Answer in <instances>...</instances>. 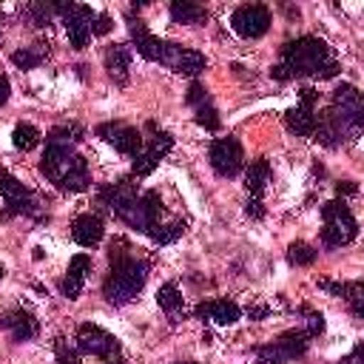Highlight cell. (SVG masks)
I'll list each match as a JSON object with an SVG mask.
<instances>
[{"mask_svg":"<svg viewBox=\"0 0 364 364\" xmlns=\"http://www.w3.org/2000/svg\"><path fill=\"white\" fill-rule=\"evenodd\" d=\"M100 205H105L119 222L151 236L162 225V199L156 191H139L134 176H122L114 185L100 188Z\"/></svg>","mask_w":364,"mask_h":364,"instance_id":"obj_1","label":"cell"},{"mask_svg":"<svg viewBox=\"0 0 364 364\" xmlns=\"http://www.w3.org/2000/svg\"><path fill=\"white\" fill-rule=\"evenodd\" d=\"M341 71L336 63L330 46L321 37L301 34L296 40H287L282 46V60L270 68V77L279 82L296 80V77H316V80H330Z\"/></svg>","mask_w":364,"mask_h":364,"instance_id":"obj_2","label":"cell"},{"mask_svg":"<svg viewBox=\"0 0 364 364\" xmlns=\"http://www.w3.org/2000/svg\"><path fill=\"white\" fill-rule=\"evenodd\" d=\"M111 270L102 282V296L108 304L122 307L128 304L148 282V262L131 253V245L125 239H114L108 247Z\"/></svg>","mask_w":364,"mask_h":364,"instance_id":"obj_3","label":"cell"},{"mask_svg":"<svg viewBox=\"0 0 364 364\" xmlns=\"http://www.w3.org/2000/svg\"><path fill=\"white\" fill-rule=\"evenodd\" d=\"M40 173L63 193H82L91 188L88 162L74 151V145L48 142L43 151V159H40Z\"/></svg>","mask_w":364,"mask_h":364,"instance_id":"obj_4","label":"cell"},{"mask_svg":"<svg viewBox=\"0 0 364 364\" xmlns=\"http://www.w3.org/2000/svg\"><path fill=\"white\" fill-rule=\"evenodd\" d=\"M321 219H324L321 245L330 247V250L333 247H344L358 236V222H355V216H353V210L347 208L344 199L324 202L321 205Z\"/></svg>","mask_w":364,"mask_h":364,"instance_id":"obj_5","label":"cell"},{"mask_svg":"<svg viewBox=\"0 0 364 364\" xmlns=\"http://www.w3.org/2000/svg\"><path fill=\"white\" fill-rule=\"evenodd\" d=\"M74 350L80 353V358H97L102 364H122L117 336H111L108 330H102L100 324H91V321L77 327Z\"/></svg>","mask_w":364,"mask_h":364,"instance_id":"obj_6","label":"cell"},{"mask_svg":"<svg viewBox=\"0 0 364 364\" xmlns=\"http://www.w3.org/2000/svg\"><path fill=\"white\" fill-rule=\"evenodd\" d=\"M171 148H173V136H171L168 131H162L154 119H148V122H145V131H142V151H139V156H134L131 173H134L136 179L154 173V168L168 156Z\"/></svg>","mask_w":364,"mask_h":364,"instance_id":"obj_7","label":"cell"},{"mask_svg":"<svg viewBox=\"0 0 364 364\" xmlns=\"http://www.w3.org/2000/svg\"><path fill=\"white\" fill-rule=\"evenodd\" d=\"M0 196L6 202V210H3V219H11V216H34L40 219V196L26 188L17 176H11L6 168H0Z\"/></svg>","mask_w":364,"mask_h":364,"instance_id":"obj_8","label":"cell"},{"mask_svg":"<svg viewBox=\"0 0 364 364\" xmlns=\"http://www.w3.org/2000/svg\"><path fill=\"white\" fill-rule=\"evenodd\" d=\"M54 11L65 26L71 48L82 51L91 40V20H94L97 11L91 6H82V3H54Z\"/></svg>","mask_w":364,"mask_h":364,"instance_id":"obj_9","label":"cell"},{"mask_svg":"<svg viewBox=\"0 0 364 364\" xmlns=\"http://www.w3.org/2000/svg\"><path fill=\"white\" fill-rule=\"evenodd\" d=\"M307 347H310V336L304 330H290V333H282L276 341L256 347V358L259 364H287L299 358Z\"/></svg>","mask_w":364,"mask_h":364,"instance_id":"obj_10","label":"cell"},{"mask_svg":"<svg viewBox=\"0 0 364 364\" xmlns=\"http://www.w3.org/2000/svg\"><path fill=\"white\" fill-rule=\"evenodd\" d=\"M330 105L336 108V114L341 117V122L353 131V136L358 139L361 128H364V100H361V91L353 85V82H341L333 88V100Z\"/></svg>","mask_w":364,"mask_h":364,"instance_id":"obj_11","label":"cell"},{"mask_svg":"<svg viewBox=\"0 0 364 364\" xmlns=\"http://www.w3.org/2000/svg\"><path fill=\"white\" fill-rule=\"evenodd\" d=\"M230 28L245 40H259L270 28V9L262 3H242L230 14Z\"/></svg>","mask_w":364,"mask_h":364,"instance_id":"obj_12","label":"cell"},{"mask_svg":"<svg viewBox=\"0 0 364 364\" xmlns=\"http://www.w3.org/2000/svg\"><path fill=\"white\" fill-rule=\"evenodd\" d=\"M208 159H210V168L219 173V176H239L242 168H245V151H242V142L236 136H219L210 142V151H208Z\"/></svg>","mask_w":364,"mask_h":364,"instance_id":"obj_13","label":"cell"},{"mask_svg":"<svg viewBox=\"0 0 364 364\" xmlns=\"http://www.w3.org/2000/svg\"><path fill=\"white\" fill-rule=\"evenodd\" d=\"M159 65L171 68L173 74H185V77H199L205 68H208V57L196 48H185L179 43H168L162 46V54H159Z\"/></svg>","mask_w":364,"mask_h":364,"instance_id":"obj_14","label":"cell"},{"mask_svg":"<svg viewBox=\"0 0 364 364\" xmlns=\"http://www.w3.org/2000/svg\"><path fill=\"white\" fill-rule=\"evenodd\" d=\"M316 102H318V91L313 85L299 88V105L284 114V122H287V128L296 136H313V128H316Z\"/></svg>","mask_w":364,"mask_h":364,"instance_id":"obj_15","label":"cell"},{"mask_svg":"<svg viewBox=\"0 0 364 364\" xmlns=\"http://www.w3.org/2000/svg\"><path fill=\"white\" fill-rule=\"evenodd\" d=\"M94 134L100 139H105L108 145H114L119 154L125 156H139L142 151V131H136L134 125H125V122H100L94 128Z\"/></svg>","mask_w":364,"mask_h":364,"instance_id":"obj_16","label":"cell"},{"mask_svg":"<svg viewBox=\"0 0 364 364\" xmlns=\"http://www.w3.org/2000/svg\"><path fill=\"white\" fill-rule=\"evenodd\" d=\"M125 23H128V34H131V48H136V54L145 57L148 63H159V54H162L165 40H159L156 34H151L148 26H145V20H139L134 11L125 14Z\"/></svg>","mask_w":364,"mask_h":364,"instance_id":"obj_17","label":"cell"},{"mask_svg":"<svg viewBox=\"0 0 364 364\" xmlns=\"http://www.w3.org/2000/svg\"><path fill=\"white\" fill-rule=\"evenodd\" d=\"M91 267H94V262H91L88 253H77V256H71L68 270H65V276H63V282H60V293H63L68 301L80 299V293H82V287H85V279H88Z\"/></svg>","mask_w":364,"mask_h":364,"instance_id":"obj_18","label":"cell"},{"mask_svg":"<svg viewBox=\"0 0 364 364\" xmlns=\"http://www.w3.org/2000/svg\"><path fill=\"white\" fill-rule=\"evenodd\" d=\"M185 102L193 108V117H196V122H199L205 131H219L222 119H219V114H216V108H213L208 91H205L199 82H191V88H188V94H185Z\"/></svg>","mask_w":364,"mask_h":364,"instance_id":"obj_19","label":"cell"},{"mask_svg":"<svg viewBox=\"0 0 364 364\" xmlns=\"http://www.w3.org/2000/svg\"><path fill=\"white\" fill-rule=\"evenodd\" d=\"M0 327H3L14 341H31V338L40 333L37 318H34L28 310H23V307L6 310V313L0 316Z\"/></svg>","mask_w":364,"mask_h":364,"instance_id":"obj_20","label":"cell"},{"mask_svg":"<svg viewBox=\"0 0 364 364\" xmlns=\"http://www.w3.org/2000/svg\"><path fill=\"white\" fill-rule=\"evenodd\" d=\"M105 74L114 80V85H128L131 77V46L128 43H114L102 54Z\"/></svg>","mask_w":364,"mask_h":364,"instance_id":"obj_21","label":"cell"},{"mask_svg":"<svg viewBox=\"0 0 364 364\" xmlns=\"http://www.w3.org/2000/svg\"><path fill=\"white\" fill-rule=\"evenodd\" d=\"M193 316L202 321H213V324H233L242 318V307L230 299H210L193 307Z\"/></svg>","mask_w":364,"mask_h":364,"instance_id":"obj_22","label":"cell"},{"mask_svg":"<svg viewBox=\"0 0 364 364\" xmlns=\"http://www.w3.org/2000/svg\"><path fill=\"white\" fill-rule=\"evenodd\" d=\"M105 236V228H102V219L97 213H80L74 222H71V239L80 245V247H97Z\"/></svg>","mask_w":364,"mask_h":364,"instance_id":"obj_23","label":"cell"},{"mask_svg":"<svg viewBox=\"0 0 364 364\" xmlns=\"http://www.w3.org/2000/svg\"><path fill=\"white\" fill-rule=\"evenodd\" d=\"M168 11H171V20L179 23V26H196V23H205L208 20L205 6H199L193 0H173Z\"/></svg>","mask_w":364,"mask_h":364,"instance_id":"obj_24","label":"cell"},{"mask_svg":"<svg viewBox=\"0 0 364 364\" xmlns=\"http://www.w3.org/2000/svg\"><path fill=\"white\" fill-rule=\"evenodd\" d=\"M267 182H270V162H267V159H256V162H250L247 171H245V188H247V196L262 199Z\"/></svg>","mask_w":364,"mask_h":364,"instance_id":"obj_25","label":"cell"},{"mask_svg":"<svg viewBox=\"0 0 364 364\" xmlns=\"http://www.w3.org/2000/svg\"><path fill=\"white\" fill-rule=\"evenodd\" d=\"M46 60H48V46L46 43H31V46H23V48L11 51V63L20 71H31V68L43 65Z\"/></svg>","mask_w":364,"mask_h":364,"instance_id":"obj_26","label":"cell"},{"mask_svg":"<svg viewBox=\"0 0 364 364\" xmlns=\"http://www.w3.org/2000/svg\"><path fill=\"white\" fill-rule=\"evenodd\" d=\"M156 304L168 313L171 321H179V316L185 313V307H182V293H179V287H176L173 282H165V284L156 290Z\"/></svg>","mask_w":364,"mask_h":364,"instance_id":"obj_27","label":"cell"},{"mask_svg":"<svg viewBox=\"0 0 364 364\" xmlns=\"http://www.w3.org/2000/svg\"><path fill=\"white\" fill-rule=\"evenodd\" d=\"M23 14L31 20V26L48 28L57 11H54V3H48V0H34V3H26V6H23Z\"/></svg>","mask_w":364,"mask_h":364,"instance_id":"obj_28","label":"cell"},{"mask_svg":"<svg viewBox=\"0 0 364 364\" xmlns=\"http://www.w3.org/2000/svg\"><path fill=\"white\" fill-rule=\"evenodd\" d=\"M82 136H85V128H82V125H77V122H63V125H54L46 139L54 142V145H74V142H80Z\"/></svg>","mask_w":364,"mask_h":364,"instance_id":"obj_29","label":"cell"},{"mask_svg":"<svg viewBox=\"0 0 364 364\" xmlns=\"http://www.w3.org/2000/svg\"><path fill=\"white\" fill-rule=\"evenodd\" d=\"M11 145H14L17 151H31V148H37V145H40V131H37V125H31V122H17L14 131H11Z\"/></svg>","mask_w":364,"mask_h":364,"instance_id":"obj_30","label":"cell"},{"mask_svg":"<svg viewBox=\"0 0 364 364\" xmlns=\"http://www.w3.org/2000/svg\"><path fill=\"white\" fill-rule=\"evenodd\" d=\"M316 256H318V250H316L313 245H307V242H293V245L287 247V262H290L293 267H307V264L316 262Z\"/></svg>","mask_w":364,"mask_h":364,"instance_id":"obj_31","label":"cell"},{"mask_svg":"<svg viewBox=\"0 0 364 364\" xmlns=\"http://www.w3.org/2000/svg\"><path fill=\"white\" fill-rule=\"evenodd\" d=\"M344 301L350 304V313L355 318H364V282L355 279V282H347V293H344Z\"/></svg>","mask_w":364,"mask_h":364,"instance_id":"obj_32","label":"cell"},{"mask_svg":"<svg viewBox=\"0 0 364 364\" xmlns=\"http://www.w3.org/2000/svg\"><path fill=\"white\" fill-rule=\"evenodd\" d=\"M182 233H185V225H182V222H168V225L162 222L148 239H151L154 245H171V242H176Z\"/></svg>","mask_w":364,"mask_h":364,"instance_id":"obj_33","label":"cell"},{"mask_svg":"<svg viewBox=\"0 0 364 364\" xmlns=\"http://www.w3.org/2000/svg\"><path fill=\"white\" fill-rule=\"evenodd\" d=\"M54 350H57V364H80V353L74 347H68L63 338H57Z\"/></svg>","mask_w":364,"mask_h":364,"instance_id":"obj_34","label":"cell"},{"mask_svg":"<svg viewBox=\"0 0 364 364\" xmlns=\"http://www.w3.org/2000/svg\"><path fill=\"white\" fill-rule=\"evenodd\" d=\"M111 17L108 14H94V20H91V34L94 37H105L108 31H111Z\"/></svg>","mask_w":364,"mask_h":364,"instance_id":"obj_35","label":"cell"},{"mask_svg":"<svg viewBox=\"0 0 364 364\" xmlns=\"http://www.w3.org/2000/svg\"><path fill=\"white\" fill-rule=\"evenodd\" d=\"M245 213H247L250 219H262V216H264V205H262V199L247 196V202H245Z\"/></svg>","mask_w":364,"mask_h":364,"instance_id":"obj_36","label":"cell"},{"mask_svg":"<svg viewBox=\"0 0 364 364\" xmlns=\"http://www.w3.org/2000/svg\"><path fill=\"white\" fill-rule=\"evenodd\" d=\"M318 287H321V290H327V293H333V296H341V299H344V293H347V282H330V279H318Z\"/></svg>","mask_w":364,"mask_h":364,"instance_id":"obj_37","label":"cell"},{"mask_svg":"<svg viewBox=\"0 0 364 364\" xmlns=\"http://www.w3.org/2000/svg\"><path fill=\"white\" fill-rule=\"evenodd\" d=\"M338 364H364V341H358V344L353 347V353L344 355Z\"/></svg>","mask_w":364,"mask_h":364,"instance_id":"obj_38","label":"cell"},{"mask_svg":"<svg viewBox=\"0 0 364 364\" xmlns=\"http://www.w3.org/2000/svg\"><path fill=\"white\" fill-rule=\"evenodd\" d=\"M9 94H11V82H9L6 74H0V105L9 100Z\"/></svg>","mask_w":364,"mask_h":364,"instance_id":"obj_39","label":"cell"},{"mask_svg":"<svg viewBox=\"0 0 364 364\" xmlns=\"http://www.w3.org/2000/svg\"><path fill=\"white\" fill-rule=\"evenodd\" d=\"M336 191H338V196H341V193L353 196V193H355L358 188H355V182H338V185H336Z\"/></svg>","mask_w":364,"mask_h":364,"instance_id":"obj_40","label":"cell"},{"mask_svg":"<svg viewBox=\"0 0 364 364\" xmlns=\"http://www.w3.org/2000/svg\"><path fill=\"white\" fill-rule=\"evenodd\" d=\"M267 313H270L267 307H250V310H247L250 318H262V316H267Z\"/></svg>","mask_w":364,"mask_h":364,"instance_id":"obj_41","label":"cell"},{"mask_svg":"<svg viewBox=\"0 0 364 364\" xmlns=\"http://www.w3.org/2000/svg\"><path fill=\"white\" fill-rule=\"evenodd\" d=\"M3 276H6V267H3V264H0V279H3Z\"/></svg>","mask_w":364,"mask_h":364,"instance_id":"obj_42","label":"cell"},{"mask_svg":"<svg viewBox=\"0 0 364 364\" xmlns=\"http://www.w3.org/2000/svg\"><path fill=\"white\" fill-rule=\"evenodd\" d=\"M176 364H193V361H176Z\"/></svg>","mask_w":364,"mask_h":364,"instance_id":"obj_43","label":"cell"}]
</instances>
